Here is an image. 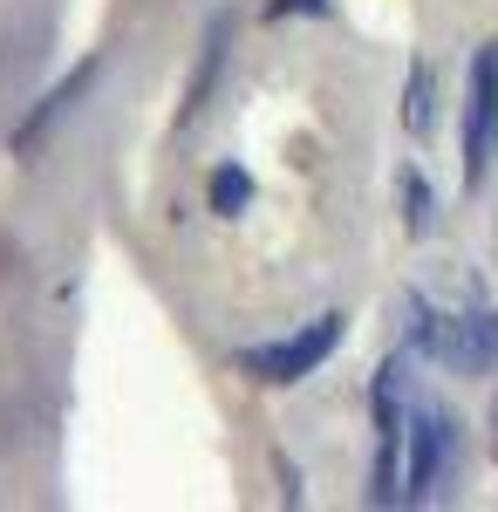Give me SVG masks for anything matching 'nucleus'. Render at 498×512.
Returning <instances> with one entry per match:
<instances>
[{"instance_id": "3", "label": "nucleus", "mask_w": 498, "mask_h": 512, "mask_svg": "<svg viewBox=\"0 0 498 512\" xmlns=\"http://www.w3.org/2000/svg\"><path fill=\"white\" fill-rule=\"evenodd\" d=\"M342 342V315H314L307 328H294L287 342H267V349H246V369L260 376V383H301L314 376L328 355Z\"/></svg>"}, {"instance_id": "6", "label": "nucleus", "mask_w": 498, "mask_h": 512, "mask_svg": "<svg viewBox=\"0 0 498 512\" xmlns=\"http://www.w3.org/2000/svg\"><path fill=\"white\" fill-rule=\"evenodd\" d=\"M246 205H253V178H246V171H239V164H219V171H212V212H246Z\"/></svg>"}, {"instance_id": "5", "label": "nucleus", "mask_w": 498, "mask_h": 512, "mask_svg": "<svg viewBox=\"0 0 498 512\" xmlns=\"http://www.w3.org/2000/svg\"><path fill=\"white\" fill-rule=\"evenodd\" d=\"M89 76H96V69L82 62L76 76H69V82H62V89H55V96H48V103H41V110H35V117H28V130H21V144H35L41 130H48V123H55V117H62V110H69V103H76V96H82V89H89Z\"/></svg>"}, {"instance_id": "9", "label": "nucleus", "mask_w": 498, "mask_h": 512, "mask_svg": "<svg viewBox=\"0 0 498 512\" xmlns=\"http://www.w3.org/2000/svg\"><path fill=\"white\" fill-rule=\"evenodd\" d=\"M267 14L273 21H280V14H328V0H273Z\"/></svg>"}, {"instance_id": "1", "label": "nucleus", "mask_w": 498, "mask_h": 512, "mask_svg": "<svg viewBox=\"0 0 498 512\" xmlns=\"http://www.w3.org/2000/svg\"><path fill=\"white\" fill-rule=\"evenodd\" d=\"M410 342L437 362H451L458 376H485L498 362V315L492 308H458V315H430L410 301Z\"/></svg>"}, {"instance_id": "8", "label": "nucleus", "mask_w": 498, "mask_h": 512, "mask_svg": "<svg viewBox=\"0 0 498 512\" xmlns=\"http://www.w3.org/2000/svg\"><path fill=\"white\" fill-rule=\"evenodd\" d=\"M403 192H410V233H423V226H430V192H423V178H417V171L403 178Z\"/></svg>"}, {"instance_id": "2", "label": "nucleus", "mask_w": 498, "mask_h": 512, "mask_svg": "<svg viewBox=\"0 0 498 512\" xmlns=\"http://www.w3.org/2000/svg\"><path fill=\"white\" fill-rule=\"evenodd\" d=\"M458 478V417L444 410H417L403 431V506H430L444 499V485Z\"/></svg>"}, {"instance_id": "7", "label": "nucleus", "mask_w": 498, "mask_h": 512, "mask_svg": "<svg viewBox=\"0 0 498 512\" xmlns=\"http://www.w3.org/2000/svg\"><path fill=\"white\" fill-rule=\"evenodd\" d=\"M410 130H430V76L410 69Z\"/></svg>"}, {"instance_id": "4", "label": "nucleus", "mask_w": 498, "mask_h": 512, "mask_svg": "<svg viewBox=\"0 0 498 512\" xmlns=\"http://www.w3.org/2000/svg\"><path fill=\"white\" fill-rule=\"evenodd\" d=\"M498 151V48L471 55V89H464V178L478 185Z\"/></svg>"}, {"instance_id": "10", "label": "nucleus", "mask_w": 498, "mask_h": 512, "mask_svg": "<svg viewBox=\"0 0 498 512\" xmlns=\"http://www.w3.org/2000/svg\"><path fill=\"white\" fill-rule=\"evenodd\" d=\"M492 451H498V410H492Z\"/></svg>"}]
</instances>
